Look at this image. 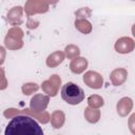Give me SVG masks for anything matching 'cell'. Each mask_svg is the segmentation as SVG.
Here are the masks:
<instances>
[{"label": "cell", "mask_w": 135, "mask_h": 135, "mask_svg": "<svg viewBox=\"0 0 135 135\" xmlns=\"http://www.w3.org/2000/svg\"><path fill=\"white\" fill-rule=\"evenodd\" d=\"M4 135H44L39 123L30 116L17 115L7 123Z\"/></svg>", "instance_id": "obj_1"}, {"label": "cell", "mask_w": 135, "mask_h": 135, "mask_svg": "<svg viewBox=\"0 0 135 135\" xmlns=\"http://www.w3.org/2000/svg\"><path fill=\"white\" fill-rule=\"evenodd\" d=\"M61 97L69 104H79L84 99L83 90L74 82H66L61 89Z\"/></svg>", "instance_id": "obj_2"}]
</instances>
